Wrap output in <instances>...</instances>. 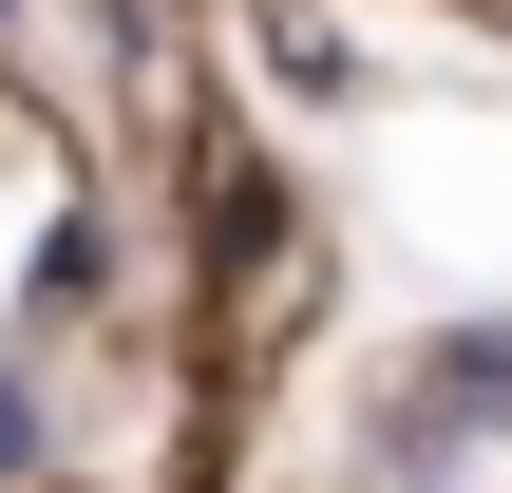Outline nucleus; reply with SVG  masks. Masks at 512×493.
Returning a JSON list of instances; mask_svg holds the SVG:
<instances>
[{
    "mask_svg": "<svg viewBox=\"0 0 512 493\" xmlns=\"http://www.w3.org/2000/svg\"><path fill=\"white\" fill-rule=\"evenodd\" d=\"M399 418H437V437H512V304H456V323H418V361H399Z\"/></svg>",
    "mask_w": 512,
    "mask_h": 493,
    "instance_id": "1",
    "label": "nucleus"
},
{
    "mask_svg": "<svg viewBox=\"0 0 512 493\" xmlns=\"http://www.w3.org/2000/svg\"><path fill=\"white\" fill-rule=\"evenodd\" d=\"M456 475H475V437H437V418L380 399V493H456Z\"/></svg>",
    "mask_w": 512,
    "mask_h": 493,
    "instance_id": "2",
    "label": "nucleus"
},
{
    "mask_svg": "<svg viewBox=\"0 0 512 493\" xmlns=\"http://www.w3.org/2000/svg\"><path fill=\"white\" fill-rule=\"evenodd\" d=\"M0 475H38V380L0 361Z\"/></svg>",
    "mask_w": 512,
    "mask_h": 493,
    "instance_id": "3",
    "label": "nucleus"
},
{
    "mask_svg": "<svg viewBox=\"0 0 512 493\" xmlns=\"http://www.w3.org/2000/svg\"><path fill=\"white\" fill-rule=\"evenodd\" d=\"M0 19H19V0H0Z\"/></svg>",
    "mask_w": 512,
    "mask_h": 493,
    "instance_id": "4",
    "label": "nucleus"
}]
</instances>
